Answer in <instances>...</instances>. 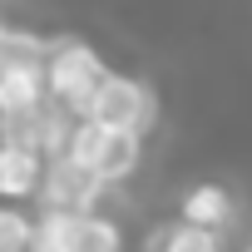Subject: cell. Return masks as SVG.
I'll list each match as a JSON object with an SVG mask.
<instances>
[{"label": "cell", "mask_w": 252, "mask_h": 252, "mask_svg": "<svg viewBox=\"0 0 252 252\" xmlns=\"http://www.w3.org/2000/svg\"><path fill=\"white\" fill-rule=\"evenodd\" d=\"M30 242L45 252H124L119 227L99 213H55L45 208V218L30 227Z\"/></svg>", "instance_id": "obj_3"}, {"label": "cell", "mask_w": 252, "mask_h": 252, "mask_svg": "<svg viewBox=\"0 0 252 252\" xmlns=\"http://www.w3.org/2000/svg\"><path fill=\"white\" fill-rule=\"evenodd\" d=\"M35 193H40V203L55 208V213H94L104 183H99L74 154H60V158H45V163H40Z\"/></svg>", "instance_id": "obj_5"}, {"label": "cell", "mask_w": 252, "mask_h": 252, "mask_svg": "<svg viewBox=\"0 0 252 252\" xmlns=\"http://www.w3.org/2000/svg\"><path fill=\"white\" fill-rule=\"evenodd\" d=\"M74 124H79V114H69V104H60L55 94H40V99H35V154H40V158L69 154Z\"/></svg>", "instance_id": "obj_6"}, {"label": "cell", "mask_w": 252, "mask_h": 252, "mask_svg": "<svg viewBox=\"0 0 252 252\" xmlns=\"http://www.w3.org/2000/svg\"><path fill=\"white\" fill-rule=\"evenodd\" d=\"M232 218V198L218 188V183H198L188 198H183V222H198V227H222Z\"/></svg>", "instance_id": "obj_9"}, {"label": "cell", "mask_w": 252, "mask_h": 252, "mask_svg": "<svg viewBox=\"0 0 252 252\" xmlns=\"http://www.w3.org/2000/svg\"><path fill=\"white\" fill-rule=\"evenodd\" d=\"M247 252H252V247H247Z\"/></svg>", "instance_id": "obj_12"}, {"label": "cell", "mask_w": 252, "mask_h": 252, "mask_svg": "<svg viewBox=\"0 0 252 252\" xmlns=\"http://www.w3.org/2000/svg\"><path fill=\"white\" fill-rule=\"evenodd\" d=\"M84 119H99L109 129H129V134H149L154 129V89L129 79V74H109L104 69Z\"/></svg>", "instance_id": "obj_4"}, {"label": "cell", "mask_w": 252, "mask_h": 252, "mask_svg": "<svg viewBox=\"0 0 252 252\" xmlns=\"http://www.w3.org/2000/svg\"><path fill=\"white\" fill-rule=\"evenodd\" d=\"M30 218L25 213H15V208H0V252H20L25 242H30Z\"/></svg>", "instance_id": "obj_11"}, {"label": "cell", "mask_w": 252, "mask_h": 252, "mask_svg": "<svg viewBox=\"0 0 252 252\" xmlns=\"http://www.w3.org/2000/svg\"><path fill=\"white\" fill-rule=\"evenodd\" d=\"M158 252H218V232L198 222H178L158 237Z\"/></svg>", "instance_id": "obj_10"}, {"label": "cell", "mask_w": 252, "mask_h": 252, "mask_svg": "<svg viewBox=\"0 0 252 252\" xmlns=\"http://www.w3.org/2000/svg\"><path fill=\"white\" fill-rule=\"evenodd\" d=\"M40 74H45V94H55L60 104H69V114L84 119L104 64L84 40H50L45 55H40Z\"/></svg>", "instance_id": "obj_2"}, {"label": "cell", "mask_w": 252, "mask_h": 252, "mask_svg": "<svg viewBox=\"0 0 252 252\" xmlns=\"http://www.w3.org/2000/svg\"><path fill=\"white\" fill-rule=\"evenodd\" d=\"M40 154L35 149H15V144H0V198H30L40 183Z\"/></svg>", "instance_id": "obj_7"}, {"label": "cell", "mask_w": 252, "mask_h": 252, "mask_svg": "<svg viewBox=\"0 0 252 252\" xmlns=\"http://www.w3.org/2000/svg\"><path fill=\"white\" fill-rule=\"evenodd\" d=\"M69 154H74L99 183H124V178L139 168L144 134L109 129V124H99V119H79L74 134H69Z\"/></svg>", "instance_id": "obj_1"}, {"label": "cell", "mask_w": 252, "mask_h": 252, "mask_svg": "<svg viewBox=\"0 0 252 252\" xmlns=\"http://www.w3.org/2000/svg\"><path fill=\"white\" fill-rule=\"evenodd\" d=\"M40 94H45L40 60L35 64H0V114L5 109H30Z\"/></svg>", "instance_id": "obj_8"}]
</instances>
